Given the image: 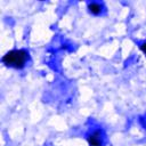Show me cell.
Listing matches in <instances>:
<instances>
[{"label": "cell", "mask_w": 146, "mask_h": 146, "mask_svg": "<svg viewBox=\"0 0 146 146\" xmlns=\"http://www.w3.org/2000/svg\"><path fill=\"white\" fill-rule=\"evenodd\" d=\"M89 146H102L103 140H102V133L100 131H94L92 133H90L87 138Z\"/></svg>", "instance_id": "7a4b0ae2"}, {"label": "cell", "mask_w": 146, "mask_h": 146, "mask_svg": "<svg viewBox=\"0 0 146 146\" xmlns=\"http://www.w3.org/2000/svg\"><path fill=\"white\" fill-rule=\"evenodd\" d=\"M140 49H141V51L146 55V42H144V43H141V46H140Z\"/></svg>", "instance_id": "277c9868"}, {"label": "cell", "mask_w": 146, "mask_h": 146, "mask_svg": "<svg viewBox=\"0 0 146 146\" xmlns=\"http://www.w3.org/2000/svg\"><path fill=\"white\" fill-rule=\"evenodd\" d=\"M88 9L91 14L94 15H98L102 11V5L98 2H89L88 3Z\"/></svg>", "instance_id": "3957f363"}, {"label": "cell", "mask_w": 146, "mask_h": 146, "mask_svg": "<svg viewBox=\"0 0 146 146\" xmlns=\"http://www.w3.org/2000/svg\"><path fill=\"white\" fill-rule=\"evenodd\" d=\"M29 59L27 51L23 49H14L6 52L2 57V63L14 68H23Z\"/></svg>", "instance_id": "6da1fadb"}]
</instances>
